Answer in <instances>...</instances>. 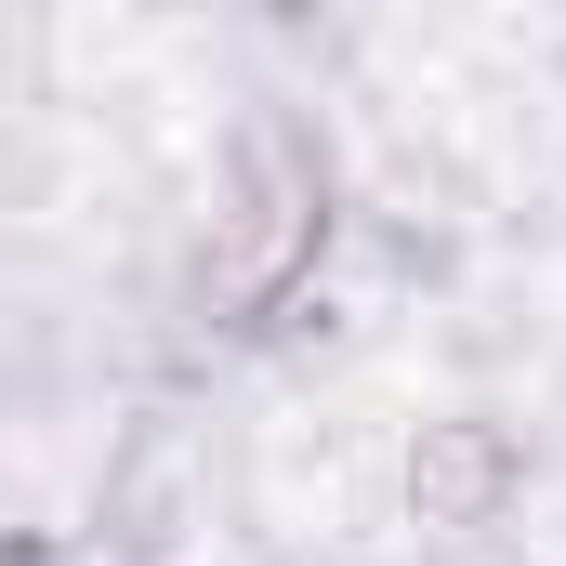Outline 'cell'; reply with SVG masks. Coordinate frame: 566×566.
Segmentation results:
<instances>
[{
    "label": "cell",
    "mask_w": 566,
    "mask_h": 566,
    "mask_svg": "<svg viewBox=\"0 0 566 566\" xmlns=\"http://www.w3.org/2000/svg\"><path fill=\"white\" fill-rule=\"evenodd\" d=\"M316 238H329V171H316V145L290 133V119H251V133H238V171H224V211H211V251H198V303H211V316L290 303L303 264H316Z\"/></svg>",
    "instance_id": "1"
},
{
    "label": "cell",
    "mask_w": 566,
    "mask_h": 566,
    "mask_svg": "<svg viewBox=\"0 0 566 566\" xmlns=\"http://www.w3.org/2000/svg\"><path fill=\"white\" fill-rule=\"evenodd\" d=\"M501 474H514V448L461 422V434H434L422 461H409V501H422V514H461V527H474V514L501 501Z\"/></svg>",
    "instance_id": "2"
}]
</instances>
